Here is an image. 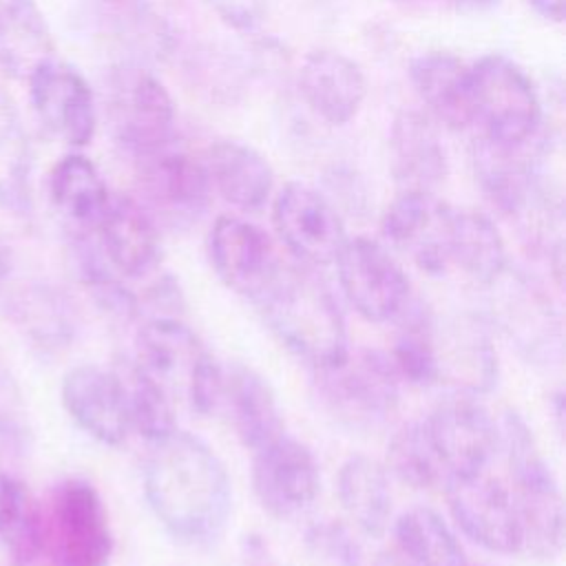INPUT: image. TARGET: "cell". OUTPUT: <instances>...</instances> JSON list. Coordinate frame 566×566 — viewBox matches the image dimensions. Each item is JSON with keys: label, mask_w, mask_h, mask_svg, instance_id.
I'll use <instances>...</instances> for the list:
<instances>
[{"label": "cell", "mask_w": 566, "mask_h": 566, "mask_svg": "<svg viewBox=\"0 0 566 566\" xmlns=\"http://www.w3.org/2000/svg\"><path fill=\"white\" fill-rule=\"evenodd\" d=\"M144 495L179 544L212 546L228 528L232 482L226 464L188 431L175 429L153 442L144 462Z\"/></svg>", "instance_id": "obj_1"}, {"label": "cell", "mask_w": 566, "mask_h": 566, "mask_svg": "<svg viewBox=\"0 0 566 566\" xmlns=\"http://www.w3.org/2000/svg\"><path fill=\"white\" fill-rule=\"evenodd\" d=\"M272 334L312 369L343 360L347 323L332 287L310 265H281L254 301Z\"/></svg>", "instance_id": "obj_2"}, {"label": "cell", "mask_w": 566, "mask_h": 566, "mask_svg": "<svg viewBox=\"0 0 566 566\" xmlns=\"http://www.w3.org/2000/svg\"><path fill=\"white\" fill-rule=\"evenodd\" d=\"M108 511L82 478L57 482L42 506V553L51 566H108L113 557Z\"/></svg>", "instance_id": "obj_3"}, {"label": "cell", "mask_w": 566, "mask_h": 566, "mask_svg": "<svg viewBox=\"0 0 566 566\" xmlns=\"http://www.w3.org/2000/svg\"><path fill=\"white\" fill-rule=\"evenodd\" d=\"M314 387L325 409L352 429H378L398 409L400 378L389 354L360 349L314 369Z\"/></svg>", "instance_id": "obj_4"}, {"label": "cell", "mask_w": 566, "mask_h": 566, "mask_svg": "<svg viewBox=\"0 0 566 566\" xmlns=\"http://www.w3.org/2000/svg\"><path fill=\"white\" fill-rule=\"evenodd\" d=\"M473 126L497 146H524L542 122L539 95L526 71L502 53H489L471 66Z\"/></svg>", "instance_id": "obj_5"}, {"label": "cell", "mask_w": 566, "mask_h": 566, "mask_svg": "<svg viewBox=\"0 0 566 566\" xmlns=\"http://www.w3.org/2000/svg\"><path fill=\"white\" fill-rule=\"evenodd\" d=\"M133 159L142 192L139 203L155 223L188 228L201 219L212 195L203 159L177 148L175 142Z\"/></svg>", "instance_id": "obj_6"}, {"label": "cell", "mask_w": 566, "mask_h": 566, "mask_svg": "<svg viewBox=\"0 0 566 566\" xmlns=\"http://www.w3.org/2000/svg\"><path fill=\"white\" fill-rule=\"evenodd\" d=\"M455 210L436 192L400 190L380 219L385 245L407 256L418 270L442 276L451 268Z\"/></svg>", "instance_id": "obj_7"}, {"label": "cell", "mask_w": 566, "mask_h": 566, "mask_svg": "<svg viewBox=\"0 0 566 566\" xmlns=\"http://www.w3.org/2000/svg\"><path fill=\"white\" fill-rule=\"evenodd\" d=\"M334 265L343 296L371 323L394 321L411 298L407 272L394 252L376 239H347Z\"/></svg>", "instance_id": "obj_8"}, {"label": "cell", "mask_w": 566, "mask_h": 566, "mask_svg": "<svg viewBox=\"0 0 566 566\" xmlns=\"http://www.w3.org/2000/svg\"><path fill=\"white\" fill-rule=\"evenodd\" d=\"M422 422L442 464L444 482L486 471L500 449V429L475 396L447 398Z\"/></svg>", "instance_id": "obj_9"}, {"label": "cell", "mask_w": 566, "mask_h": 566, "mask_svg": "<svg viewBox=\"0 0 566 566\" xmlns=\"http://www.w3.org/2000/svg\"><path fill=\"white\" fill-rule=\"evenodd\" d=\"M447 502L458 528L478 546L497 555H520V517L509 484L486 471L449 478Z\"/></svg>", "instance_id": "obj_10"}, {"label": "cell", "mask_w": 566, "mask_h": 566, "mask_svg": "<svg viewBox=\"0 0 566 566\" xmlns=\"http://www.w3.org/2000/svg\"><path fill=\"white\" fill-rule=\"evenodd\" d=\"M272 226L287 252L310 268L332 265L347 241L336 208L301 181H290L274 195Z\"/></svg>", "instance_id": "obj_11"}, {"label": "cell", "mask_w": 566, "mask_h": 566, "mask_svg": "<svg viewBox=\"0 0 566 566\" xmlns=\"http://www.w3.org/2000/svg\"><path fill=\"white\" fill-rule=\"evenodd\" d=\"M252 453V491L268 515L290 520L312 506L321 491V469L305 442L281 433Z\"/></svg>", "instance_id": "obj_12"}, {"label": "cell", "mask_w": 566, "mask_h": 566, "mask_svg": "<svg viewBox=\"0 0 566 566\" xmlns=\"http://www.w3.org/2000/svg\"><path fill=\"white\" fill-rule=\"evenodd\" d=\"M27 84L33 113L53 137L75 148L91 144L97 108L93 91L77 69L51 57Z\"/></svg>", "instance_id": "obj_13"}, {"label": "cell", "mask_w": 566, "mask_h": 566, "mask_svg": "<svg viewBox=\"0 0 566 566\" xmlns=\"http://www.w3.org/2000/svg\"><path fill=\"white\" fill-rule=\"evenodd\" d=\"M208 254L217 276L237 294L256 301L281 270L270 234L241 217H219L208 234Z\"/></svg>", "instance_id": "obj_14"}, {"label": "cell", "mask_w": 566, "mask_h": 566, "mask_svg": "<svg viewBox=\"0 0 566 566\" xmlns=\"http://www.w3.org/2000/svg\"><path fill=\"white\" fill-rule=\"evenodd\" d=\"M115 128L133 157L175 142V102L168 88L150 71L122 69L115 82Z\"/></svg>", "instance_id": "obj_15"}, {"label": "cell", "mask_w": 566, "mask_h": 566, "mask_svg": "<svg viewBox=\"0 0 566 566\" xmlns=\"http://www.w3.org/2000/svg\"><path fill=\"white\" fill-rule=\"evenodd\" d=\"M106 263L122 276L153 274L161 261L159 228L139 199L111 195L95 230Z\"/></svg>", "instance_id": "obj_16"}, {"label": "cell", "mask_w": 566, "mask_h": 566, "mask_svg": "<svg viewBox=\"0 0 566 566\" xmlns=\"http://www.w3.org/2000/svg\"><path fill=\"white\" fill-rule=\"evenodd\" d=\"M60 396L71 420L93 440L106 447H119L128 438L126 402L113 369L77 365L64 374Z\"/></svg>", "instance_id": "obj_17"}, {"label": "cell", "mask_w": 566, "mask_h": 566, "mask_svg": "<svg viewBox=\"0 0 566 566\" xmlns=\"http://www.w3.org/2000/svg\"><path fill=\"white\" fill-rule=\"evenodd\" d=\"M436 385L447 382L458 394L480 396L497 382V354L486 327L471 316L433 323Z\"/></svg>", "instance_id": "obj_18"}, {"label": "cell", "mask_w": 566, "mask_h": 566, "mask_svg": "<svg viewBox=\"0 0 566 566\" xmlns=\"http://www.w3.org/2000/svg\"><path fill=\"white\" fill-rule=\"evenodd\" d=\"M298 91L329 126L349 124L367 97V77L356 60L334 49L310 51L298 66Z\"/></svg>", "instance_id": "obj_19"}, {"label": "cell", "mask_w": 566, "mask_h": 566, "mask_svg": "<svg viewBox=\"0 0 566 566\" xmlns=\"http://www.w3.org/2000/svg\"><path fill=\"white\" fill-rule=\"evenodd\" d=\"M135 360L150 371L168 394L186 396L197 369L210 356L199 336L177 316H153L135 336Z\"/></svg>", "instance_id": "obj_20"}, {"label": "cell", "mask_w": 566, "mask_h": 566, "mask_svg": "<svg viewBox=\"0 0 566 566\" xmlns=\"http://www.w3.org/2000/svg\"><path fill=\"white\" fill-rule=\"evenodd\" d=\"M409 80L429 117L451 130L473 126L471 66L447 51H427L411 60Z\"/></svg>", "instance_id": "obj_21"}, {"label": "cell", "mask_w": 566, "mask_h": 566, "mask_svg": "<svg viewBox=\"0 0 566 566\" xmlns=\"http://www.w3.org/2000/svg\"><path fill=\"white\" fill-rule=\"evenodd\" d=\"M391 172L400 190L436 188L447 179L449 161L433 119L420 111H402L389 130Z\"/></svg>", "instance_id": "obj_22"}, {"label": "cell", "mask_w": 566, "mask_h": 566, "mask_svg": "<svg viewBox=\"0 0 566 566\" xmlns=\"http://www.w3.org/2000/svg\"><path fill=\"white\" fill-rule=\"evenodd\" d=\"M239 442L256 451L285 433L283 411L272 385L252 367L234 363L223 371V394Z\"/></svg>", "instance_id": "obj_23"}, {"label": "cell", "mask_w": 566, "mask_h": 566, "mask_svg": "<svg viewBox=\"0 0 566 566\" xmlns=\"http://www.w3.org/2000/svg\"><path fill=\"white\" fill-rule=\"evenodd\" d=\"M203 164L212 190L237 210L256 212L268 203L274 172L256 148L237 139H219L208 148Z\"/></svg>", "instance_id": "obj_24"}, {"label": "cell", "mask_w": 566, "mask_h": 566, "mask_svg": "<svg viewBox=\"0 0 566 566\" xmlns=\"http://www.w3.org/2000/svg\"><path fill=\"white\" fill-rule=\"evenodd\" d=\"M473 164L484 197L502 214H522L535 197L533 157L524 146H497L478 137Z\"/></svg>", "instance_id": "obj_25"}, {"label": "cell", "mask_w": 566, "mask_h": 566, "mask_svg": "<svg viewBox=\"0 0 566 566\" xmlns=\"http://www.w3.org/2000/svg\"><path fill=\"white\" fill-rule=\"evenodd\" d=\"M53 55V38L38 0H0V71L27 82Z\"/></svg>", "instance_id": "obj_26"}, {"label": "cell", "mask_w": 566, "mask_h": 566, "mask_svg": "<svg viewBox=\"0 0 566 566\" xmlns=\"http://www.w3.org/2000/svg\"><path fill=\"white\" fill-rule=\"evenodd\" d=\"M336 493L347 517L369 537H382L391 522V486L387 469L369 455H349L336 478Z\"/></svg>", "instance_id": "obj_27"}, {"label": "cell", "mask_w": 566, "mask_h": 566, "mask_svg": "<svg viewBox=\"0 0 566 566\" xmlns=\"http://www.w3.org/2000/svg\"><path fill=\"white\" fill-rule=\"evenodd\" d=\"M49 199L62 219L82 232H93L111 192L86 155L69 153L49 172Z\"/></svg>", "instance_id": "obj_28"}, {"label": "cell", "mask_w": 566, "mask_h": 566, "mask_svg": "<svg viewBox=\"0 0 566 566\" xmlns=\"http://www.w3.org/2000/svg\"><path fill=\"white\" fill-rule=\"evenodd\" d=\"M504 329L528 356H551L559 347V327L551 296L524 274H515L504 285Z\"/></svg>", "instance_id": "obj_29"}, {"label": "cell", "mask_w": 566, "mask_h": 566, "mask_svg": "<svg viewBox=\"0 0 566 566\" xmlns=\"http://www.w3.org/2000/svg\"><path fill=\"white\" fill-rule=\"evenodd\" d=\"M391 533V551L407 566H467L455 533L429 506H413L400 513Z\"/></svg>", "instance_id": "obj_30"}, {"label": "cell", "mask_w": 566, "mask_h": 566, "mask_svg": "<svg viewBox=\"0 0 566 566\" xmlns=\"http://www.w3.org/2000/svg\"><path fill=\"white\" fill-rule=\"evenodd\" d=\"M33 155L20 111L0 88V208L24 217L33 208Z\"/></svg>", "instance_id": "obj_31"}, {"label": "cell", "mask_w": 566, "mask_h": 566, "mask_svg": "<svg viewBox=\"0 0 566 566\" xmlns=\"http://www.w3.org/2000/svg\"><path fill=\"white\" fill-rule=\"evenodd\" d=\"M0 548L13 566L42 555V504L15 475L0 469Z\"/></svg>", "instance_id": "obj_32"}, {"label": "cell", "mask_w": 566, "mask_h": 566, "mask_svg": "<svg viewBox=\"0 0 566 566\" xmlns=\"http://www.w3.org/2000/svg\"><path fill=\"white\" fill-rule=\"evenodd\" d=\"M451 265L480 285L495 283L509 270L506 243L491 217L478 210H455Z\"/></svg>", "instance_id": "obj_33"}, {"label": "cell", "mask_w": 566, "mask_h": 566, "mask_svg": "<svg viewBox=\"0 0 566 566\" xmlns=\"http://www.w3.org/2000/svg\"><path fill=\"white\" fill-rule=\"evenodd\" d=\"M13 323L42 349H60L73 340L75 312L71 301L55 287L27 285L9 301Z\"/></svg>", "instance_id": "obj_34"}, {"label": "cell", "mask_w": 566, "mask_h": 566, "mask_svg": "<svg viewBox=\"0 0 566 566\" xmlns=\"http://www.w3.org/2000/svg\"><path fill=\"white\" fill-rule=\"evenodd\" d=\"M113 371L122 385L130 429L150 444L177 429L172 398L150 371H146L135 358H122Z\"/></svg>", "instance_id": "obj_35"}, {"label": "cell", "mask_w": 566, "mask_h": 566, "mask_svg": "<svg viewBox=\"0 0 566 566\" xmlns=\"http://www.w3.org/2000/svg\"><path fill=\"white\" fill-rule=\"evenodd\" d=\"M400 327L389 352V360L400 380L416 387L436 385L433 358V312L418 298H409L405 310L396 316Z\"/></svg>", "instance_id": "obj_36"}, {"label": "cell", "mask_w": 566, "mask_h": 566, "mask_svg": "<svg viewBox=\"0 0 566 566\" xmlns=\"http://www.w3.org/2000/svg\"><path fill=\"white\" fill-rule=\"evenodd\" d=\"M389 475L413 491H429L444 484V471L436 455L422 420L405 422L389 438L385 464Z\"/></svg>", "instance_id": "obj_37"}, {"label": "cell", "mask_w": 566, "mask_h": 566, "mask_svg": "<svg viewBox=\"0 0 566 566\" xmlns=\"http://www.w3.org/2000/svg\"><path fill=\"white\" fill-rule=\"evenodd\" d=\"M108 18L124 44L135 46L146 57H161L168 51L170 33L159 13L144 0H111Z\"/></svg>", "instance_id": "obj_38"}, {"label": "cell", "mask_w": 566, "mask_h": 566, "mask_svg": "<svg viewBox=\"0 0 566 566\" xmlns=\"http://www.w3.org/2000/svg\"><path fill=\"white\" fill-rule=\"evenodd\" d=\"M305 546L325 566H363L360 542L338 520H321L307 526Z\"/></svg>", "instance_id": "obj_39"}, {"label": "cell", "mask_w": 566, "mask_h": 566, "mask_svg": "<svg viewBox=\"0 0 566 566\" xmlns=\"http://www.w3.org/2000/svg\"><path fill=\"white\" fill-rule=\"evenodd\" d=\"M214 15L234 31H252L265 18L268 0H203Z\"/></svg>", "instance_id": "obj_40"}, {"label": "cell", "mask_w": 566, "mask_h": 566, "mask_svg": "<svg viewBox=\"0 0 566 566\" xmlns=\"http://www.w3.org/2000/svg\"><path fill=\"white\" fill-rule=\"evenodd\" d=\"M526 2L544 20H551V22L564 20V0H526Z\"/></svg>", "instance_id": "obj_41"}, {"label": "cell", "mask_w": 566, "mask_h": 566, "mask_svg": "<svg viewBox=\"0 0 566 566\" xmlns=\"http://www.w3.org/2000/svg\"><path fill=\"white\" fill-rule=\"evenodd\" d=\"M416 2H424V0H416ZM427 2H440L458 11H484L491 4H495V0H427Z\"/></svg>", "instance_id": "obj_42"}, {"label": "cell", "mask_w": 566, "mask_h": 566, "mask_svg": "<svg viewBox=\"0 0 566 566\" xmlns=\"http://www.w3.org/2000/svg\"><path fill=\"white\" fill-rule=\"evenodd\" d=\"M371 566H407L391 548L389 551H385V553H380L374 562H371Z\"/></svg>", "instance_id": "obj_43"}, {"label": "cell", "mask_w": 566, "mask_h": 566, "mask_svg": "<svg viewBox=\"0 0 566 566\" xmlns=\"http://www.w3.org/2000/svg\"><path fill=\"white\" fill-rule=\"evenodd\" d=\"M9 270H11V250L0 237V279H4Z\"/></svg>", "instance_id": "obj_44"}]
</instances>
